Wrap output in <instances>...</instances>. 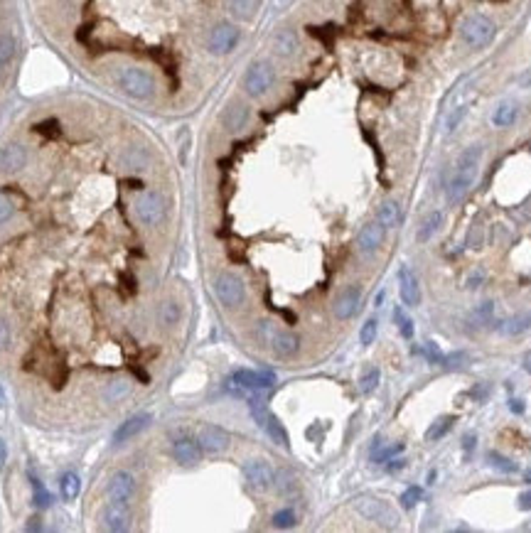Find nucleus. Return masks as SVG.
<instances>
[{
  "instance_id": "f03ea898",
  "label": "nucleus",
  "mask_w": 531,
  "mask_h": 533,
  "mask_svg": "<svg viewBox=\"0 0 531 533\" xmlns=\"http://www.w3.org/2000/svg\"><path fill=\"white\" fill-rule=\"evenodd\" d=\"M256 334H259V339L264 341L268 349L273 351L276 356H283V359H288V356H296L298 349H300V339L296 337V334L291 332V329H283L278 327L276 322H259V327H256Z\"/></svg>"
},
{
  "instance_id": "cd10ccee",
  "label": "nucleus",
  "mask_w": 531,
  "mask_h": 533,
  "mask_svg": "<svg viewBox=\"0 0 531 533\" xmlns=\"http://www.w3.org/2000/svg\"><path fill=\"white\" fill-rule=\"evenodd\" d=\"M59 491H62V496H64L66 501H74L76 496H79V491H81V479H79V474L66 472L64 477L59 479Z\"/></svg>"
},
{
  "instance_id": "412c9836",
  "label": "nucleus",
  "mask_w": 531,
  "mask_h": 533,
  "mask_svg": "<svg viewBox=\"0 0 531 533\" xmlns=\"http://www.w3.org/2000/svg\"><path fill=\"white\" fill-rule=\"evenodd\" d=\"M173 455L175 459H177L180 464H197L199 462V455H202V447H199L197 440L192 438H180L173 443Z\"/></svg>"
},
{
  "instance_id": "4c0bfd02",
  "label": "nucleus",
  "mask_w": 531,
  "mask_h": 533,
  "mask_svg": "<svg viewBox=\"0 0 531 533\" xmlns=\"http://www.w3.org/2000/svg\"><path fill=\"white\" fill-rule=\"evenodd\" d=\"M293 524H296V511L293 509H281L273 514V526L276 529H291Z\"/></svg>"
},
{
  "instance_id": "a878e982",
  "label": "nucleus",
  "mask_w": 531,
  "mask_h": 533,
  "mask_svg": "<svg viewBox=\"0 0 531 533\" xmlns=\"http://www.w3.org/2000/svg\"><path fill=\"white\" fill-rule=\"evenodd\" d=\"M273 49H276V54H281V57H293L298 52L296 33H291V30H281V33L273 37Z\"/></svg>"
},
{
  "instance_id": "2eb2a0df",
  "label": "nucleus",
  "mask_w": 531,
  "mask_h": 533,
  "mask_svg": "<svg viewBox=\"0 0 531 533\" xmlns=\"http://www.w3.org/2000/svg\"><path fill=\"white\" fill-rule=\"evenodd\" d=\"M229 440H231L229 433L219 426H202L197 433L199 447L207 450V452H224L229 447Z\"/></svg>"
},
{
  "instance_id": "c85d7f7f",
  "label": "nucleus",
  "mask_w": 531,
  "mask_h": 533,
  "mask_svg": "<svg viewBox=\"0 0 531 533\" xmlns=\"http://www.w3.org/2000/svg\"><path fill=\"white\" fill-rule=\"evenodd\" d=\"M180 305L175 303V300H168V303L160 305L158 310V317H160V324H165V327H173V324L180 322Z\"/></svg>"
},
{
  "instance_id": "ddd939ff",
  "label": "nucleus",
  "mask_w": 531,
  "mask_h": 533,
  "mask_svg": "<svg viewBox=\"0 0 531 533\" xmlns=\"http://www.w3.org/2000/svg\"><path fill=\"white\" fill-rule=\"evenodd\" d=\"M133 491H136V479H133L131 472H116L111 479H108V499L116 501V504L128 506L133 499Z\"/></svg>"
},
{
  "instance_id": "ea45409f",
  "label": "nucleus",
  "mask_w": 531,
  "mask_h": 533,
  "mask_svg": "<svg viewBox=\"0 0 531 533\" xmlns=\"http://www.w3.org/2000/svg\"><path fill=\"white\" fill-rule=\"evenodd\" d=\"M421 496H424V489H421V486H409V489L401 494V506H404V509H414V506L421 501Z\"/></svg>"
},
{
  "instance_id": "a18cd8bd",
  "label": "nucleus",
  "mask_w": 531,
  "mask_h": 533,
  "mask_svg": "<svg viewBox=\"0 0 531 533\" xmlns=\"http://www.w3.org/2000/svg\"><path fill=\"white\" fill-rule=\"evenodd\" d=\"M10 344V327L5 324V320H0V351L8 349Z\"/></svg>"
},
{
  "instance_id": "f3484780",
  "label": "nucleus",
  "mask_w": 531,
  "mask_h": 533,
  "mask_svg": "<svg viewBox=\"0 0 531 533\" xmlns=\"http://www.w3.org/2000/svg\"><path fill=\"white\" fill-rule=\"evenodd\" d=\"M359 300H362V291L357 286H347L342 293L337 295L332 305V312L337 320H349L359 310Z\"/></svg>"
},
{
  "instance_id": "f257e3e1",
  "label": "nucleus",
  "mask_w": 531,
  "mask_h": 533,
  "mask_svg": "<svg viewBox=\"0 0 531 533\" xmlns=\"http://www.w3.org/2000/svg\"><path fill=\"white\" fill-rule=\"evenodd\" d=\"M479 160H482V148L479 146H470L462 150V155L455 163V170H453L450 184H448V199L450 201L465 199L467 192L472 189L479 172Z\"/></svg>"
},
{
  "instance_id": "9d476101",
  "label": "nucleus",
  "mask_w": 531,
  "mask_h": 533,
  "mask_svg": "<svg viewBox=\"0 0 531 533\" xmlns=\"http://www.w3.org/2000/svg\"><path fill=\"white\" fill-rule=\"evenodd\" d=\"M136 214L146 226H158L165 219V199L158 192H146L136 201Z\"/></svg>"
},
{
  "instance_id": "393cba45",
  "label": "nucleus",
  "mask_w": 531,
  "mask_h": 533,
  "mask_svg": "<svg viewBox=\"0 0 531 533\" xmlns=\"http://www.w3.org/2000/svg\"><path fill=\"white\" fill-rule=\"evenodd\" d=\"M440 224H443V214H440V211H428V214L424 216V221H421L419 231H416V241L426 243L433 234H436L438 229H440Z\"/></svg>"
},
{
  "instance_id": "72a5a7b5",
  "label": "nucleus",
  "mask_w": 531,
  "mask_h": 533,
  "mask_svg": "<svg viewBox=\"0 0 531 533\" xmlns=\"http://www.w3.org/2000/svg\"><path fill=\"white\" fill-rule=\"evenodd\" d=\"M128 391H131V384H128L126 379H116V381H111V384L106 386L104 396H106V401L116 403V401H121V398H126Z\"/></svg>"
},
{
  "instance_id": "e433bc0d",
  "label": "nucleus",
  "mask_w": 531,
  "mask_h": 533,
  "mask_svg": "<svg viewBox=\"0 0 531 533\" xmlns=\"http://www.w3.org/2000/svg\"><path fill=\"white\" fill-rule=\"evenodd\" d=\"M376 386H379V369H376V366H369V369L362 374V381H359V391H362V393H372Z\"/></svg>"
},
{
  "instance_id": "6ab92c4d",
  "label": "nucleus",
  "mask_w": 531,
  "mask_h": 533,
  "mask_svg": "<svg viewBox=\"0 0 531 533\" xmlns=\"http://www.w3.org/2000/svg\"><path fill=\"white\" fill-rule=\"evenodd\" d=\"M101 521H104V529L113 531V533H121V531L131 529V514H128V506L116 504V501H111V504L106 506Z\"/></svg>"
},
{
  "instance_id": "0eeeda50",
  "label": "nucleus",
  "mask_w": 531,
  "mask_h": 533,
  "mask_svg": "<svg viewBox=\"0 0 531 533\" xmlns=\"http://www.w3.org/2000/svg\"><path fill=\"white\" fill-rule=\"evenodd\" d=\"M214 295L224 308H239L246 298V286L234 273H219L214 278Z\"/></svg>"
},
{
  "instance_id": "20e7f679",
  "label": "nucleus",
  "mask_w": 531,
  "mask_h": 533,
  "mask_svg": "<svg viewBox=\"0 0 531 533\" xmlns=\"http://www.w3.org/2000/svg\"><path fill=\"white\" fill-rule=\"evenodd\" d=\"M249 411H251V416H254L256 426H259L261 430H264L266 435L273 440V443L281 445V447H291V440H288L286 428H283V423L266 408L264 398H251Z\"/></svg>"
},
{
  "instance_id": "4be33fe9",
  "label": "nucleus",
  "mask_w": 531,
  "mask_h": 533,
  "mask_svg": "<svg viewBox=\"0 0 531 533\" xmlns=\"http://www.w3.org/2000/svg\"><path fill=\"white\" fill-rule=\"evenodd\" d=\"M224 128L229 133H239L241 128L246 126V121H249V108L244 106V103H231L229 108L224 111Z\"/></svg>"
},
{
  "instance_id": "5701e85b",
  "label": "nucleus",
  "mask_w": 531,
  "mask_h": 533,
  "mask_svg": "<svg viewBox=\"0 0 531 533\" xmlns=\"http://www.w3.org/2000/svg\"><path fill=\"white\" fill-rule=\"evenodd\" d=\"M499 329H502L504 334H509V337H517V334L529 332V329H531V310H524V312L512 315L509 320H504Z\"/></svg>"
},
{
  "instance_id": "4d7b16f0",
  "label": "nucleus",
  "mask_w": 531,
  "mask_h": 533,
  "mask_svg": "<svg viewBox=\"0 0 531 533\" xmlns=\"http://www.w3.org/2000/svg\"><path fill=\"white\" fill-rule=\"evenodd\" d=\"M527 479H531V472H527Z\"/></svg>"
},
{
  "instance_id": "6e6d98bb",
  "label": "nucleus",
  "mask_w": 531,
  "mask_h": 533,
  "mask_svg": "<svg viewBox=\"0 0 531 533\" xmlns=\"http://www.w3.org/2000/svg\"><path fill=\"white\" fill-rule=\"evenodd\" d=\"M5 406V391H3V386H0V408Z\"/></svg>"
},
{
  "instance_id": "58836bf2",
  "label": "nucleus",
  "mask_w": 531,
  "mask_h": 533,
  "mask_svg": "<svg viewBox=\"0 0 531 533\" xmlns=\"http://www.w3.org/2000/svg\"><path fill=\"white\" fill-rule=\"evenodd\" d=\"M376 329H379V322H376L374 317L367 320V322L362 324V329H359V341H362L364 346H369L376 339Z\"/></svg>"
},
{
  "instance_id": "864d4df0",
  "label": "nucleus",
  "mask_w": 531,
  "mask_h": 533,
  "mask_svg": "<svg viewBox=\"0 0 531 533\" xmlns=\"http://www.w3.org/2000/svg\"><path fill=\"white\" fill-rule=\"evenodd\" d=\"M479 281H482V273H472L470 278H467V288H477L479 286Z\"/></svg>"
},
{
  "instance_id": "de8ad7c7",
  "label": "nucleus",
  "mask_w": 531,
  "mask_h": 533,
  "mask_svg": "<svg viewBox=\"0 0 531 533\" xmlns=\"http://www.w3.org/2000/svg\"><path fill=\"white\" fill-rule=\"evenodd\" d=\"M128 158H131V160H128V163H131L133 168H143V165H146V155H138V150H133V153H128Z\"/></svg>"
},
{
  "instance_id": "3c124183",
  "label": "nucleus",
  "mask_w": 531,
  "mask_h": 533,
  "mask_svg": "<svg viewBox=\"0 0 531 533\" xmlns=\"http://www.w3.org/2000/svg\"><path fill=\"white\" fill-rule=\"evenodd\" d=\"M509 411H512V413H524V401L512 398V401H509Z\"/></svg>"
},
{
  "instance_id": "aec40b11",
  "label": "nucleus",
  "mask_w": 531,
  "mask_h": 533,
  "mask_svg": "<svg viewBox=\"0 0 531 533\" xmlns=\"http://www.w3.org/2000/svg\"><path fill=\"white\" fill-rule=\"evenodd\" d=\"M384 236H386V229L379 224V221H372V224H367L362 231H359L357 236V246L362 253H374L376 248L384 243Z\"/></svg>"
},
{
  "instance_id": "9b49d317",
  "label": "nucleus",
  "mask_w": 531,
  "mask_h": 533,
  "mask_svg": "<svg viewBox=\"0 0 531 533\" xmlns=\"http://www.w3.org/2000/svg\"><path fill=\"white\" fill-rule=\"evenodd\" d=\"M244 479L249 482V486L264 491L276 484V472H273V467L268 462H264V459H249V462L244 464Z\"/></svg>"
},
{
  "instance_id": "b1692460",
  "label": "nucleus",
  "mask_w": 531,
  "mask_h": 533,
  "mask_svg": "<svg viewBox=\"0 0 531 533\" xmlns=\"http://www.w3.org/2000/svg\"><path fill=\"white\" fill-rule=\"evenodd\" d=\"M376 221H379L384 229H396V226H399V221H401V206H399V201L386 199L384 204L379 206Z\"/></svg>"
},
{
  "instance_id": "603ef678",
  "label": "nucleus",
  "mask_w": 531,
  "mask_h": 533,
  "mask_svg": "<svg viewBox=\"0 0 531 533\" xmlns=\"http://www.w3.org/2000/svg\"><path fill=\"white\" fill-rule=\"evenodd\" d=\"M5 459H8V445H5V440L0 438V469H3Z\"/></svg>"
},
{
  "instance_id": "49530a36",
  "label": "nucleus",
  "mask_w": 531,
  "mask_h": 533,
  "mask_svg": "<svg viewBox=\"0 0 531 533\" xmlns=\"http://www.w3.org/2000/svg\"><path fill=\"white\" fill-rule=\"evenodd\" d=\"M293 486H296V484H293V477H291V474H286V472L278 474V489H281V491H288V489H293Z\"/></svg>"
},
{
  "instance_id": "a19ab883",
  "label": "nucleus",
  "mask_w": 531,
  "mask_h": 533,
  "mask_svg": "<svg viewBox=\"0 0 531 533\" xmlns=\"http://www.w3.org/2000/svg\"><path fill=\"white\" fill-rule=\"evenodd\" d=\"M424 351H426L428 359L436 361V364H443V359H445V354H443L440 346H438L436 341H426V344H424Z\"/></svg>"
},
{
  "instance_id": "8fccbe9b",
  "label": "nucleus",
  "mask_w": 531,
  "mask_h": 533,
  "mask_svg": "<svg viewBox=\"0 0 531 533\" xmlns=\"http://www.w3.org/2000/svg\"><path fill=\"white\" fill-rule=\"evenodd\" d=\"M475 435H472V433H467V435L465 438H462V447H465V455H470V450H472V445H475Z\"/></svg>"
},
{
  "instance_id": "f704fd0d",
  "label": "nucleus",
  "mask_w": 531,
  "mask_h": 533,
  "mask_svg": "<svg viewBox=\"0 0 531 533\" xmlns=\"http://www.w3.org/2000/svg\"><path fill=\"white\" fill-rule=\"evenodd\" d=\"M33 482V496H35V504L40 506V509H47L49 506V501H52V496H49V491L45 489V484L40 482L37 477H33L30 479Z\"/></svg>"
},
{
  "instance_id": "4468645a",
  "label": "nucleus",
  "mask_w": 531,
  "mask_h": 533,
  "mask_svg": "<svg viewBox=\"0 0 531 533\" xmlns=\"http://www.w3.org/2000/svg\"><path fill=\"white\" fill-rule=\"evenodd\" d=\"M151 421H153L151 413H138V416L128 418L126 423H121V426L113 430V438H111L113 445H123V443H128V440H133L136 435H141V433L151 426Z\"/></svg>"
},
{
  "instance_id": "c03bdc74",
  "label": "nucleus",
  "mask_w": 531,
  "mask_h": 533,
  "mask_svg": "<svg viewBox=\"0 0 531 533\" xmlns=\"http://www.w3.org/2000/svg\"><path fill=\"white\" fill-rule=\"evenodd\" d=\"M57 128H59V126H57V121H52V118H49V121H45V123H42V126H37V128H35V131H37V133H45V136H49V138H52V136H57V133H59V131H57Z\"/></svg>"
},
{
  "instance_id": "79ce46f5",
  "label": "nucleus",
  "mask_w": 531,
  "mask_h": 533,
  "mask_svg": "<svg viewBox=\"0 0 531 533\" xmlns=\"http://www.w3.org/2000/svg\"><path fill=\"white\" fill-rule=\"evenodd\" d=\"M492 310H494L492 303H482V305H479V308L475 310L472 320H475V322H484V324H487L489 320H492Z\"/></svg>"
},
{
  "instance_id": "c9c22d12",
  "label": "nucleus",
  "mask_w": 531,
  "mask_h": 533,
  "mask_svg": "<svg viewBox=\"0 0 531 533\" xmlns=\"http://www.w3.org/2000/svg\"><path fill=\"white\" fill-rule=\"evenodd\" d=\"M394 322L399 324L401 334H404L406 339L414 337V322H411V317L404 312V308H396V310H394Z\"/></svg>"
},
{
  "instance_id": "39448f33",
  "label": "nucleus",
  "mask_w": 531,
  "mask_h": 533,
  "mask_svg": "<svg viewBox=\"0 0 531 533\" xmlns=\"http://www.w3.org/2000/svg\"><path fill=\"white\" fill-rule=\"evenodd\" d=\"M460 35L470 47H487L494 40V35H497V28L484 15H470V18L462 20Z\"/></svg>"
},
{
  "instance_id": "7ed1b4c3",
  "label": "nucleus",
  "mask_w": 531,
  "mask_h": 533,
  "mask_svg": "<svg viewBox=\"0 0 531 533\" xmlns=\"http://www.w3.org/2000/svg\"><path fill=\"white\" fill-rule=\"evenodd\" d=\"M118 86L126 96L141 98V101L156 94V79L151 71L141 69V66H126L118 71Z\"/></svg>"
},
{
  "instance_id": "dca6fc26",
  "label": "nucleus",
  "mask_w": 531,
  "mask_h": 533,
  "mask_svg": "<svg viewBox=\"0 0 531 533\" xmlns=\"http://www.w3.org/2000/svg\"><path fill=\"white\" fill-rule=\"evenodd\" d=\"M399 295H401V303H404L406 308H416V305L421 303L419 278H416V273L411 271L409 266H401V271H399Z\"/></svg>"
},
{
  "instance_id": "473e14b6",
  "label": "nucleus",
  "mask_w": 531,
  "mask_h": 533,
  "mask_svg": "<svg viewBox=\"0 0 531 533\" xmlns=\"http://www.w3.org/2000/svg\"><path fill=\"white\" fill-rule=\"evenodd\" d=\"M487 462H489V467L499 469V472H504V474L517 472V462H512V459H509V457H504L502 452H494V450L487 455Z\"/></svg>"
},
{
  "instance_id": "09e8293b",
  "label": "nucleus",
  "mask_w": 531,
  "mask_h": 533,
  "mask_svg": "<svg viewBox=\"0 0 531 533\" xmlns=\"http://www.w3.org/2000/svg\"><path fill=\"white\" fill-rule=\"evenodd\" d=\"M519 509L531 511V491H524V494L519 496Z\"/></svg>"
},
{
  "instance_id": "bb28decb",
  "label": "nucleus",
  "mask_w": 531,
  "mask_h": 533,
  "mask_svg": "<svg viewBox=\"0 0 531 533\" xmlns=\"http://www.w3.org/2000/svg\"><path fill=\"white\" fill-rule=\"evenodd\" d=\"M514 121H517V106H514V103H499V106L494 108L492 123L497 128H507L512 126Z\"/></svg>"
},
{
  "instance_id": "f8f14e48",
  "label": "nucleus",
  "mask_w": 531,
  "mask_h": 533,
  "mask_svg": "<svg viewBox=\"0 0 531 533\" xmlns=\"http://www.w3.org/2000/svg\"><path fill=\"white\" fill-rule=\"evenodd\" d=\"M236 42H239V30L231 23H221L209 35V52L212 54H229L236 47Z\"/></svg>"
},
{
  "instance_id": "5fc2aeb1",
  "label": "nucleus",
  "mask_w": 531,
  "mask_h": 533,
  "mask_svg": "<svg viewBox=\"0 0 531 533\" xmlns=\"http://www.w3.org/2000/svg\"><path fill=\"white\" fill-rule=\"evenodd\" d=\"M524 369H527L529 374H531V351H527V354H524Z\"/></svg>"
},
{
  "instance_id": "a211bd4d",
  "label": "nucleus",
  "mask_w": 531,
  "mask_h": 533,
  "mask_svg": "<svg viewBox=\"0 0 531 533\" xmlns=\"http://www.w3.org/2000/svg\"><path fill=\"white\" fill-rule=\"evenodd\" d=\"M25 165H28V150L20 143H10V146L0 150V172H20Z\"/></svg>"
},
{
  "instance_id": "423d86ee",
  "label": "nucleus",
  "mask_w": 531,
  "mask_h": 533,
  "mask_svg": "<svg viewBox=\"0 0 531 533\" xmlns=\"http://www.w3.org/2000/svg\"><path fill=\"white\" fill-rule=\"evenodd\" d=\"M273 81H276V69H273L271 62H254V64L246 69L244 74V89L249 96L259 98L264 96L268 89L273 86Z\"/></svg>"
},
{
  "instance_id": "37998d69",
  "label": "nucleus",
  "mask_w": 531,
  "mask_h": 533,
  "mask_svg": "<svg viewBox=\"0 0 531 533\" xmlns=\"http://www.w3.org/2000/svg\"><path fill=\"white\" fill-rule=\"evenodd\" d=\"M13 211H15L13 201H10L8 197L0 194V224H5V221H8L10 216H13Z\"/></svg>"
},
{
  "instance_id": "1a4fd4ad",
  "label": "nucleus",
  "mask_w": 531,
  "mask_h": 533,
  "mask_svg": "<svg viewBox=\"0 0 531 533\" xmlns=\"http://www.w3.org/2000/svg\"><path fill=\"white\" fill-rule=\"evenodd\" d=\"M354 506H357V511L364 516V519L376 521V524H381V526H389V529H394L396 521H399L396 511L381 499H359Z\"/></svg>"
},
{
  "instance_id": "2f4dec72",
  "label": "nucleus",
  "mask_w": 531,
  "mask_h": 533,
  "mask_svg": "<svg viewBox=\"0 0 531 533\" xmlns=\"http://www.w3.org/2000/svg\"><path fill=\"white\" fill-rule=\"evenodd\" d=\"M229 8L239 20H249L254 18L256 8H259V0H229Z\"/></svg>"
},
{
  "instance_id": "7c9ffc66",
  "label": "nucleus",
  "mask_w": 531,
  "mask_h": 533,
  "mask_svg": "<svg viewBox=\"0 0 531 533\" xmlns=\"http://www.w3.org/2000/svg\"><path fill=\"white\" fill-rule=\"evenodd\" d=\"M455 421H457L455 416H443V418H438V421L433 423V426L426 430V440H428V443H433V440H440L448 430H450L453 423H455Z\"/></svg>"
},
{
  "instance_id": "6e6552de",
  "label": "nucleus",
  "mask_w": 531,
  "mask_h": 533,
  "mask_svg": "<svg viewBox=\"0 0 531 533\" xmlns=\"http://www.w3.org/2000/svg\"><path fill=\"white\" fill-rule=\"evenodd\" d=\"M273 384H276V376L271 371H249V369H239L234 371L229 386L234 388L236 393H261L268 391Z\"/></svg>"
},
{
  "instance_id": "c756f323",
  "label": "nucleus",
  "mask_w": 531,
  "mask_h": 533,
  "mask_svg": "<svg viewBox=\"0 0 531 533\" xmlns=\"http://www.w3.org/2000/svg\"><path fill=\"white\" fill-rule=\"evenodd\" d=\"M15 52H18V42L10 33H0V69L13 62Z\"/></svg>"
}]
</instances>
